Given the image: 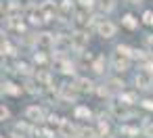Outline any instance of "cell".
Instances as JSON below:
<instances>
[{"label":"cell","mask_w":153,"mask_h":138,"mask_svg":"<svg viewBox=\"0 0 153 138\" xmlns=\"http://www.w3.org/2000/svg\"><path fill=\"white\" fill-rule=\"evenodd\" d=\"M55 44V36L53 34H40L38 38H36V46L40 48V50H46V48H51Z\"/></svg>","instance_id":"cell-1"},{"label":"cell","mask_w":153,"mask_h":138,"mask_svg":"<svg viewBox=\"0 0 153 138\" xmlns=\"http://www.w3.org/2000/svg\"><path fill=\"white\" fill-rule=\"evenodd\" d=\"M111 63H113V67H115L117 71H126V69H128V65H130L128 57H126V55H122V52H115V55H113V59H111Z\"/></svg>","instance_id":"cell-2"},{"label":"cell","mask_w":153,"mask_h":138,"mask_svg":"<svg viewBox=\"0 0 153 138\" xmlns=\"http://www.w3.org/2000/svg\"><path fill=\"white\" fill-rule=\"evenodd\" d=\"M40 13H42V17L48 21V19H53V17H55V13H57V4L53 2V0H46V2L40 7Z\"/></svg>","instance_id":"cell-3"},{"label":"cell","mask_w":153,"mask_h":138,"mask_svg":"<svg viewBox=\"0 0 153 138\" xmlns=\"http://www.w3.org/2000/svg\"><path fill=\"white\" fill-rule=\"evenodd\" d=\"M115 25L111 23V21H103V23H99V34L103 36V38H113L115 36Z\"/></svg>","instance_id":"cell-4"},{"label":"cell","mask_w":153,"mask_h":138,"mask_svg":"<svg viewBox=\"0 0 153 138\" xmlns=\"http://www.w3.org/2000/svg\"><path fill=\"white\" fill-rule=\"evenodd\" d=\"M25 117H27L30 121H42L44 113H42V109H40V107L32 105V107H27V111H25Z\"/></svg>","instance_id":"cell-5"},{"label":"cell","mask_w":153,"mask_h":138,"mask_svg":"<svg viewBox=\"0 0 153 138\" xmlns=\"http://www.w3.org/2000/svg\"><path fill=\"white\" fill-rule=\"evenodd\" d=\"M86 42H88V36H86V34H82V32L71 36V44H74L76 48H84V46H86Z\"/></svg>","instance_id":"cell-6"},{"label":"cell","mask_w":153,"mask_h":138,"mask_svg":"<svg viewBox=\"0 0 153 138\" xmlns=\"http://www.w3.org/2000/svg\"><path fill=\"white\" fill-rule=\"evenodd\" d=\"M2 90H4V94H11V96H19L21 94V86H17L13 82H4Z\"/></svg>","instance_id":"cell-7"},{"label":"cell","mask_w":153,"mask_h":138,"mask_svg":"<svg viewBox=\"0 0 153 138\" xmlns=\"http://www.w3.org/2000/svg\"><path fill=\"white\" fill-rule=\"evenodd\" d=\"M122 25H124V27H128V30H136L138 21L134 19V15H130V13H128V15H124V17H122Z\"/></svg>","instance_id":"cell-8"},{"label":"cell","mask_w":153,"mask_h":138,"mask_svg":"<svg viewBox=\"0 0 153 138\" xmlns=\"http://www.w3.org/2000/svg\"><path fill=\"white\" fill-rule=\"evenodd\" d=\"M74 117H76V119H88V117H90V109H88V107H76Z\"/></svg>","instance_id":"cell-9"},{"label":"cell","mask_w":153,"mask_h":138,"mask_svg":"<svg viewBox=\"0 0 153 138\" xmlns=\"http://www.w3.org/2000/svg\"><path fill=\"white\" fill-rule=\"evenodd\" d=\"M59 132H61V136H71L74 128H71V123H69L67 119H61V123H59Z\"/></svg>","instance_id":"cell-10"},{"label":"cell","mask_w":153,"mask_h":138,"mask_svg":"<svg viewBox=\"0 0 153 138\" xmlns=\"http://www.w3.org/2000/svg\"><path fill=\"white\" fill-rule=\"evenodd\" d=\"M134 82H136V84H138L140 88H147V86L151 84V77H149V75H145V73H138Z\"/></svg>","instance_id":"cell-11"},{"label":"cell","mask_w":153,"mask_h":138,"mask_svg":"<svg viewBox=\"0 0 153 138\" xmlns=\"http://www.w3.org/2000/svg\"><path fill=\"white\" fill-rule=\"evenodd\" d=\"M107 132H109V123H107V121H99V136L105 138Z\"/></svg>","instance_id":"cell-12"},{"label":"cell","mask_w":153,"mask_h":138,"mask_svg":"<svg viewBox=\"0 0 153 138\" xmlns=\"http://www.w3.org/2000/svg\"><path fill=\"white\" fill-rule=\"evenodd\" d=\"M143 23L153 25V11H145V15H143Z\"/></svg>","instance_id":"cell-13"},{"label":"cell","mask_w":153,"mask_h":138,"mask_svg":"<svg viewBox=\"0 0 153 138\" xmlns=\"http://www.w3.org/2000/svg\"><path fill=\"white\" fill-rule=\"evenodd\" d=\"M76 23L82 27V25H86V13H78L76 15Z\"/></svg>","instance_id":"cell-14"},{"label":"cell","mask_w":153,"mask_h":138,"mask_svg":"<svg viewBox=\"0 0 153 138\" xmlns=\"http://www.w3.org/2000/svg\"><path fill=\"white\" fill-rule=\"evenodd\" d=\"M92 69H94L97 73H103V59H97V61L92 63Z\"/></svg>","instance_id":"cell-15"},{"label":"cell","mask_w":153,"mask_h":138,"mask_svg":"<svg viewBox=\"0 0 153 138\" xmlns=\"http://www.w3.org/2000/svg\"><path fill=\"white\" fill-rule=\"evenodd\" d=\"M117 52H122V55H126V57H130V55H132L134 50H132V48H128V46H122V44H120V46H117Z\"/></svg>","instance_id":"cell-16"},{"label":"cell","mask_w":153,"mask_h":138,"mask_svg":"<svg viewBox=\"0 0 153 138\" xmlns=\"http://www.w3.org/2000/svg\"><path fill=\"white\" fill-rule=\"evenodd\" d=\"M78 2L84 7V9H92L94 7V2H97V0H78Z\"/></svg>","instance_id":"cell-17"},{"label":"cell","mask_w":153,"mask_h":138,"mask_svg":"<svg viewBox=\"0 0 153 138\" xmlns=\"http://www.w3.org/2000/svg\"><path fill=\"white\" fill-rule=\"evenodd\" d=\"M2 55H13V46L9 42H2Z\"/></svg>","instance_id":"cell-18"},{"label":"cell","mask_w":153,"mask_h":138,"mask_svg":"<svg viewBox=\"0 0 153 138\" xmlns=\"http://www.w3.org/2000/svg\"><path fill=\"white\" fill-rule=\"evenodd\" d=\"M63 94H65L67 98H74V96H76V90H74V88H67V86H65V88H63Z\"/></svg>","instance_id":"cell-19"},{"label":"cell","mask_w":153,"mask_h":138,"mask_svg":"<svg viewBox=\"0 0 153 138\" xmlns=\"http://www.w3.org/2000/svg\"><path fill=\"white\" fill-rule=\"evenodd\" d=\"M122 132H126V134H130V136H138V130H136V128H128V125H126V128H122Z\"/></svg>","instance_id":"cell-20"},{"label":"cell","mask_w":153,"mask_h":138,"mask_svg":"<svg viewBox=\"0 0 153 138\" xmlns=\"http://www.w3.org/2000/svg\"><path fill=\"white\" fill-rule=\"evenodd\" d=\"M78 84H80V88H82V90H90V86H92V84H90L88 80H80Z\"/></svg>","instance_id":"cell-21"},{"label":"cell","mask_w":153,"mask_h":138,"mask_svg":"<svg viewBox=\"0 0 153 138\" xmlns=\"http://www.w3.org/2000/svg\"><path fill=\"white\" fill-rule=\"evenodd\" d=\"M120 98H122V100H128V103H134V100H136V96H134V94H122Z\"/></svg>","instance_id":"cell-22"},{"label":"cell","mask_w":153,"mask_h":138,"mask_svg":"<svg viewBox=\"0 0 153 138\" xmlns=\"http://www.w3.org/2000/svg\"><path fill=\"white\" fill-rule=\"evenodd\" d=\"M82 134H84V138H97V132L94 130H84Z\"/></svg>","instance_id":"cell-23"},{"label":"cell","mask_w":153,"mask_h":138,"mask_svg":"<svg viewBox=\"0 0 153 138\" xmlns=\"http://www.w3.org/2000/svg\"><path fill=\"white\" fill-rule=\"evenodd\" d=\"M40 134H42V138H53V136H55V132H53V130H42Z\"/></svg>","instance_id":"cell-24"},{"label":"cell","mask_w":153,"mask_h":138,"mask_svg":"<svg viewBox=\"0 0 153 138\" xmlns=\"http://www.w3.org/2000/svg\"><path fill=\"white\" fill-rule=\"evenodd\" d=\"M0 115H2V119H7V117L11 115V113H9V109H7L4 105H2V109H0Z\"/></svg>","instance_id":"cell-25"},{"label":"cell","mask_w":153,"mask_h":138,"mask_svg":"<svg viewBox=\"0 0 153 138\" xmlns=\"http://www.w3.org/2000/svg\"><path fill=\"white\" fill-rule=\"evenodd\" d=\"M34 59H36V63H44V61H46L42 52H36V57H34Z\"/></svg>","instance_id":"cell-26"},{"label":"cell","mask_w":153,"mask_h":138,"mask_svg":"<svg viewBox=\"0 0 153 138\" xmlns=\"http://www.w3.org/2000/svg\"><path fill=\"white\" fill-rule=\"evenodd\" d=\"M140 105H143L145 109H151V111H153V100H143Z\"/></svg>","instance_id":"cell-27"},{"label":"cell","mask_w":153,"mask_h":138,"mask_svg":"<svg viewBox=\"0 0 153 138\" xmlns=\"http://www.w3.org/2000/svg\"><path fill=\"white\" fill-rule=\"evenodd\" d=\"M71 4H69V0H63V4H61V11H69Z\"/></svg>","instance_id":"cell-28"},{"label":"cell","mask_w":153,"mask_h":138,"mask_svg":"<svg viewBox=\"0 0 153 138\" xmlns=\"http://www.w3.org/2000/svg\"><path fill=\"white\" fill-rule=\"evenodd\" d=\"M145 69H147V73H153V63H147Z\"/></svg>","instance_id":"cell-29"},{"label":"cell","mask_w":153,"mask_h":138,"mask_svg":"<svg viewBox=\"0 0 153 138\" xmlns=\"http://www.w3.org/2000/svg\"><path fill=\"white\" fill-rule=\"evenodd\" d=\"M128 2H132V4H138V2H140V0H128Z\"/></svg>","instance_id":"cell-30"},{"label":"cell","mask_w":153,"mask_h":138,"mask_svg":"<svg viewBox=\"0 0 153 138\" xmlns=\"http://www.w3.org/2000/svg\"><path fill=\"white\" fill-rule=\"evenodd\" d=\"M151 132H153V125H151Z\"/></svg>","instance_id":"cell-31"},{"label":"cell","mask_w":153,"mask_h":138,"mask_svg":"<svg viewBox=\"0 0 153 138\" xmlns=\"http://www.w3.org/2000/svg\"><path fill=\"white\" fill-rule=\"evenodd\" d=\"M2 138H4V136H2Z\"/></svg>","instance_id":"cell-32"}]
</instances>
